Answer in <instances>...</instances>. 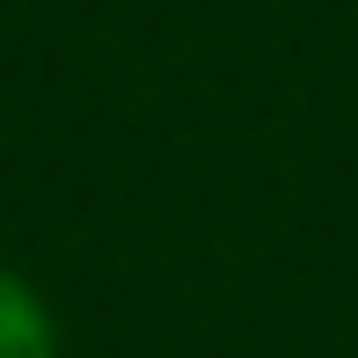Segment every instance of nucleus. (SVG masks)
I'll use <instances>...</instances> for the list:
<instances>
[{
  "label": "nucleus",
  "instance_id": "obj_1",
  "mask_svg": "<svg viewBox=\"0 0 358 358\" xmlns=\"http://www.w3.org/2000/svg\"><path fill=\"white\" fill-rule=\"evenodd\" d=\"M0 358H59L52 307L37 300V285L0 271Z\"/></svg>",
  "mask_w": 358,
  "mask_h": 358
}]
</instances>
